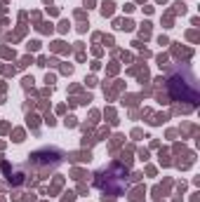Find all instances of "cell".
Listing matches in <instances>:
<instances>
[{
    "label": "cell",
    "instance_id": "obj_35",
    "mask_svg": "<svg viewBox=\"0 0 200 202\" xmlns=\"http://www.w3.org/2000/svg\"><path fill=\"white\" fill-rule=\"evenodd\" d=\"M155 202H165V200H160V197H158V200H155Z\"/></svg>",
    "mask_w": 200,
    "mask_h": 202
},
{
    "label": "cell",
    "instance_id": "obj_16",
    "mask_svg": "<svg viewBox=\"0 0 200 202\" xmlns=\"http://www.w3.org/2000/svg\"><path fill=\"white\" fill-rule=\"evenodd\" d=\"M132 28H134V24H132L129 19H125V21H122V26H120V31H132Z\"/></svg>",
    "mask_w": 200,
    "mask_h": 202
},
{
    "label": "cell",
    "instance_id": "obj_20",
    "mask_svg": "<svg viewBox=\"0 0 200 202\" xmlns=\"http://www.w3.org/2000/svg\"><path fill=\"white\" fill-rule=\"evenodd\" d=\"M24 87H26V89L33 87V78H24Z\"/></svg>",
    "mask_w": 200,
    "mask_h": 202
},
{
    "label": "cell",
    "instance_id": "obj_17",
    "mask_svg": "<svg viewBox=\"0 0 200 202\" xmlns=\"http://www.w3.org/2000/svg\"><path fill=\"white\" fill-rule=\"evenodd\" d=\"M106 115H109V122H111V125L118 122V120H116V111H113V108H109V111H106Z\"/></svg>",
    "mask_w": 200,
    "mask_h": 202
},
{
    "label": "cell",
    "instance_id": "obj_8",
    "mask_svg": "<svg viewBox=\"0 0 200 202\" xmlns=\"http://www.w3.org/2000/svg\"><path fill=\"white\" fill-rule=\"evenodd\" d=\"M113 9H116V5H113L111 0H106V2L101 5V14H104V17H111V14H113Z\"/></svg>",
    "mask_w": 200,
    "mask_h": 202
},
{
    "label": "cell",
    "instance_id": "obj_3",
    "mask_svg": "<svg viewBox=\"0 0 200 202\" xmlns=\"http://www.w3.org/2000/svg\"><path fill=\"white\" fill-rule=\"evenodd\" d=\"M179 134H181V139H186V136H195L198 134V125L193 122H184L181 129H179Z\"/></svg>",
    "mask_w": 200,
    "mask_h": 202
},
{
    "label": "cell",
    "instance_id": "obj_12",
    "mask_svg": "<svg viewBox=\"0 0 200 202\" xmlns=\"http://www.w3.org/2000/svg\"><path fill=\"white\" fill-rule=\"evenodd\" d=\"M71 160H75V162H85V160H90V153H73Z\"/></svg>",
    "mask_w": 200,
    "mask_h": 202
},
{
    "label": "cell",
    "instance_id": "obj_13",
    "mask_svg": "<svg viewBox=\"0 0 200 202\" xmlns=\"http://www.w3.org/2000/svg\"><path fill=\"white\" fill-rule=\"evenodd\" d=\"M163 26H165V28H172V26H174V17L170 14V12L165 14V19H163Z\"/></svg>",
    "mask_w": 200,
    "mask_h": 202
},
{
    "label": "cell",
    "instance_id": "obj_26",
    "mask_svg": "<svg viewBox=\"0 0 200 202\" xmlns=\"http://www.w3.org/2000/svg\"><path fill=\"white\" fill-rule=\"evenodd\" d=\"M125 101H127V104H129V106H134V104H136V101H139V99H136V97H125Z\"/></svg>",
    "mask_w": 200,
    "mask_h": 202
},
{
    "label": "cell",
    "instance_id": "obj_2",
    "mask_svg": "<svg viewBox=\"0 0 200 202\" xmlns=\"http://www.w3.org/2000/svg\"><path fill=\"white\" fill-rule=\"evenodd\" d=\"M172 56H174V59H181V63H186L193 56V50H191V47H181L179 43H174L172 45Z\"/></svg>",
    "mask_w": 200,
    "mask_h": 202
},
{
    "label": "cell",
    "instance_id": "obj_32",
    "mask_svg": "<svg viewBox=\"0 0 200 202\" xmlns=\"http://www.w3.org/2000/svg\"><path fill=\"white\" fill-rule=\"evenodd\" d=\"M191 202H200V193H193V197H191Z\"/></svg>",
    "mask_w": 200,
    "mask_h": 202
},
{
    "label": "cell",
    "instance_id": "obj_21",
    "mask_svg": "<svg viewBox=\"0 0 200 202\" xmlns=\"http://www.w3.org/2000/svg\"><path fill=\"white\" fill-rule=\"evenodd\" d=\"M158 43H160V45H170V38H167V35H160V38H158Z\"/></svg>",
    "mask_w": 200,
    "mask_h": 202
},
{
    "label": "cell",
    "instance_id": "obj_34",
    "mask_svg": "<svg viewBox=\"0 0 200 202\" xmlns=\"http://www.w3.org/2000/svg\"><path fill=\"white\" fill-rule=\"evenodd\" d=\"M158 5H167V0H158Z\"/></svg>",
    "mask_w": 200,
    "mask_h": 202
},
{
    "label": "cell",
    "instance_id": "obj_10",
    "mask_svg": "<svg viewBox=\"0 0 200 202\" xmlns=\"http://www.w3.org/2000/svg\"><path fill=\"white\" fill-rule=\"evenodd\" d=\"M186 40H188V43H198V40H200V33H198V28H191V31L186 33Z\"/></svg>",
    "mask_w": 200,
    "mask_h": 202
},
{
    "label": "cell",
    "instance_id": "obj_27",
    "mask_svg": "<svg viewBox=\"0 0 200 202\" xmlns=\"http://www.w3.org/2000/svg\"><path fill=\"white\" fill-rule=\"evenodd\" d=\"M73 200H75V195H73V193H66V197L61 202H73Z\"/></svg>",
    "mask_w": 200,
    "mask_h": 202
},
{
    "label": "cell",
    "instance_id": "obj_33",
    "mask_svg": "<svg viewBox=\"0 0 200 202\" xmlns=\"http://www.w3.org/2000/svg\"><path fill=\"white\" fill-rule=\"evenodd\" d=\"M172 202H184V200H181V195H177V197H174Z\"/></svg>",
    "mask_w": 200,
    "mask_h": 202
},
{
    "label": "cell",
    "instance_id": "obj_7",
    "mask_svg": "<svg viewBox=\"0 0 200 202\" xmlns=\"http://www.w3.org/2000/svg\"><path fill=\"white\" fill-rule=\"evenodd\" d=\"M153 120H148L151 125H163V122H167L170 120V113H155V115H151Z\"/></svg>",
    "mask_w": 200,
    "mask_h": 202
},
{
    "label": "cell",
    "instance_id": "obj_29",
    "mask_svg": "<svg viewBox=\"0 0 200 202\" xmlns=\"http://www.w3.org/2000/svg\"><path fill=\"white\" fill-rule=\"evenodd\" d=\"M191 26H193V28H198V26H200V19H198V17H193V19H191Z\"/></svg>",
    "mask_w": 200,
    "mask_h": 202
},
{
    "label": "cell",
    "instance_id": "obj_11",
    "mask_svg": "<svg viewBox=\"0 0 200 202\" xmlns=\"http://www.w3.org/2000/svg\"><path fill=\"white\" fill-rule=\"evenodd\" d=\"M160 165H172V160H170V150H160Z\"/></svg>",
    "mask_w": 200,
    "mask_h": 202
},
{
    "label": "cell",
    "instance_id": "obj_18",
    "mask_svg": "<svg viewBox=\"0 0 200 202\" xmlns=\"http://www.w3.org/2000/svg\"><path fill=\"white\" fill-rule=\"evenodd\" d=\"M14 141H24V132H21V129H14Z\"/></svg>",
    "mask_w": 200,
    "mask_h": 202
},
{
    "label": "cell",
    "instance_id": "obj_19",
    "mask_svg": "<svg viewBox=\"0 0 200 202\" xmlns=\"http://www.w3.org/2000/svg\"><path fill=\"white\" fill-rule=\"evenodd\" d=\"M38 28H40L43 33H50V31H52V26H50V24H40V26H38Z\"/></svg>",
    "mask_w": 200,
    "mask_h": 202
},
{
    "label": "cell",
    "instance_id": "obj_14",
    "mask_svg": "<svg viewBox=\"0 0 200 202\" xmlns=\"http://www.w3.org/2000/svg\"><path fill=\"white\" fill-rule=\"evenodd\" d=\"M167 61H170L167 54H158V66H160V68H167Z\"/></svg>",
    "mask_w": 200,
    "mask_h": 202
},
{
    "label": "cell",
    "instance_id": "obj_22",
    "mask_svg": "<svg viewBox=\"0 0 200 202\" xmlns=\"http://www.w3.org/2000/svg\"><path fill=\"white\" fill-rule=\"evenodd\" d=\"M38 47H40V43H38V40H33V43H28V50H33V52H36Z\"/></svg>",
    "mask_w": 200,
    "mask_h": 202
},
{
    "label": "cell",
    "instance_id": "obj_1",
    "mask_svg": "<svg viewBox=\"0 0 200 202\" xmlns=\"http://www.w3.org/2000/svg\"><path fill=\"white\" fill-rule=\"evenodd\" d=\"M167 85V92H170V99L172 101H186L191 106H198L200 92H198V82H195V75L193 70L184 63L181 68H172L170 78L165 80Z\"/></svg>",
    "mask_w": 200,
    "mask_h": 202
},
{
    "label": "cell",
    "instance_id": "obj_15",
    "mask_svg": "<svg viewBox=\"0 0 200 202\" xmlns=\"http://www.w3.org/2000/svg\"><path fill=\"white\" fill-rule=\"evenodd\" d=\"M158 101H160V104H170L172 99H170V94H163V92H158Z\"/></svg>",
    "mask_w": 200,
    "mask_h": 202
},
{
    "label": "cell",
    "instance_id": "obj_5",
    "mask_svg": "<svg viewBox=\"0 0 200 202\" xmlns=\"http://www.w3.org/2000/svg\"><path fill=\"white\" fill-rule=\"evenodd\" d=\"M144 195H146V190L139 186V188H134V190L129 193V202H144Z\"/></svg>",
    "mask_w": 200,
    "mask_h": 202
},
{
    "label": "cell",
    "instance_id": "obj_28",
    "mask_svg": "<svg viewBox=\"0 0 200 202\" xmlns=\"http://www.w3.org/2000/svg\"><path fill=\"white\" fill-rule=\"evenodd\" d=\"M59 31H61V33H64V31H68V21H61V24H59Z\"/></svg>",
    "mask_w": 200,
    "mask_h": 202
},
{
    "label": "cell",
    "instance_id": "obj_6",
    "mask_svg": "<svg viewBox=\"0 0 200 202\" xmlns=\"http://www.w3.org/2000/svg\"><path fill=\"white\" fill-rule=\"evenodd\" d=\"M193 108H195V106H191V104H177V106H174V113L188 115V113H193Z\"/></svg>",
    "mask_w": 200,
    "mask_h": 202
},
{
    "label": "cell",
    "instance_id": "obj_31",
    "mask_svg": "<svg viewBox=\"0 0 200 202\" xmlns=\"http://www.w3.org/2000/svg\"><path fill=\"white\" fill-rule=\"evenodd\" d=\"M177 190H179V193H184V190H186V183H184V181H181V183H177Z\"/></svg>",
    "mask_w": 200,
    "mask_h": 202
},
{
    "label": "cell",
    "instance_id": "obj_9",
    "mask_svg": "<svg viewBox=\"0 0 200 202\" xmlns=\"http://www.w3.org/2000/svg\"><path fill=\"white\" fill-rule=\"evenodd\" d=\"M139 35H141L144 40H148V38H151V24H148V21H144V24H141V28H139Z\"/></svg>",
    "mask_w": 200,
    "mask_h": 202
},
{
    "label": "cell",
    "instance_id": "obj_4",
    "mask_svg": "<svg viewBox=\"0 0 200 202\" xmlns=\"http://www.w3.org/2000/svg\"><path fill=\"white\" fill-rule=\"evenodd\" d=\"M186 12H188V7H186V2H181V0H179V2H174L172 5V12H170V14H172V17H177V14H186Z\"/></svg>",
    "mask_w": 200,
    "mask_h": 202
},
{
    "label": "cell",
    "instance_id": "obj_30",
    "mask_svg": "<svg viewBox=\"0 0 200 202\" xmlns=\"http://www.w3.org/2000/svg\"><path fill=\"white\" fill-rule=\"evenodd\" d=\"M139 158H141V160H148V150H139Z\"/></svg>",
    "mask_w": 200,
    "mask_h": 202
},
{
    "label": "cell",
    "instance_id": "obj_23",
    "mask_svg": "<svg viewBox=\"0 0 200 202\" xmlns=\"http://www.w3.org/2000/svg\"><path fill=\"white\" fill-rule=\"evenodd\" d=\"M153 82H155V87H165V78H155Z\"/></svg>",
    "mask_w": 200,
    "mask_h": 202
},
{
    "label": "cell",
    "instance_id": "obj_25",
    "mask_svg": "<svg viewBox=\"0 0 200 202\" xmlns=\"http://www.w3.org/2000/svg\"><path fill=\"white\" fill-rule=\"evenodd\" d=\"M64 122H66V127H73V125H75V118H73V115H71V118H66Z\"/></svg>",
    "mask_w": 200,
    "mask_h": 202
},
{
    "label": "cell",
    "instance_id": "obj_24",
    "mask_svg": "<svg viewBox=\"0 0 200 202\" xmlns=\"http://www.w3.org/2000/svg\"><path fill=\"white\" fill-rule=\"evenodd\" d=\"M141 136H144V132H141V129H134V132H132V139H141Z\"/></svg>",
    "mask_w": 200,
    "mask_h": 202
},
{
    "label": "cell",
    "instance_id": "obj_36",
    "mask_svg": "<svg viewBox=\"0 0 200 202\" xmlns=\"http://www.w3.org/2000/svg\"><path fill=\"white\" fill-rule=\"evenodd\" d=\"M139 2H141V0H139Z\"/></svg>",
    "mask_w": 200,
    "mask_h": 202
}]
</instances>
